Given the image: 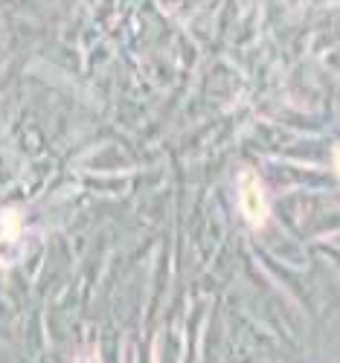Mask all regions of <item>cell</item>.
I'll list each match as a JSON object with an SVG mask.
<instances>
[{"mask_svg":"<svg viewBox=\"0 0 340 363\" xmlns=\"http://www.w3.org/2000/svg\"><path fill=\"white\" fill-rule=\"evenodd\" d=\"M238 203H241V213H244L247 224H253V227H262L270 216L265 186H262L259 174L251 169L241 172V177H238Z\"/></svg>","mask_w":340,"mask_h":363,"instance_id":"cell-1","label":"cell"},{"mask_svg":"<svg viewBox=\"0 0 340 363\" xmlns=\"http://www.w3.org/2000/svg\"><path fill=\"white\" fill-rule=\"evenodd\" d=\"M334 172L340 174V145H334Z\"/></svg>","mask_w":340,"mask_h":363,"instance_id":"cell-2","label":"cell"}]
</instances>
